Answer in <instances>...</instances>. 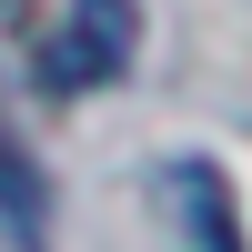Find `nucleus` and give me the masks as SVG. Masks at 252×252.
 <instances>
[{
    "label": "nucleus",
    "instance_id": "nucleus-1",
    "mask_svg": "<svg viewBox=\"0 0 252 252\" xmlns=\"http://www.w3.org/2000/svg\"><path fill=\"white\" fill-rule=\"evenodd\" d=\"M131 40H141L131 0H71L61 31H51V51H40V91L81 101V91H101V81H121L131 71Z\"/></svg>",
    "mask_w": 252,
    "mask_h": 252
},
{
    "label": "nucleus",
    "instance_id": "nucleus-2",
    "mask_svg": "<svg viewBox=\"0 0 252 252\" xmlns=\"http://www.w3.org/2000/svg\"><path fill=\"white\" fill-rule=\"evenodd\" d=\"M182 212H192V242L202 252H242V222H232V192H222V172H202V161H182L172 172Z\"/></svg>",
    "mask_w": 252,
    "mask_h": 252
},
{
    "label": "nucleus",
    "instance_id": "nucleus-3",
    "mask_svg": "<svg viewBox=\"0 0 252 252\" xmlns=\"http://www.w3.org/2000/svg\"><path fill=\"white\" fill-rule=\"evenodd\" d=\"M0 222H10V242H40V232H51V192H40V172L20 161L10 121H0Z\"/></svg>",
    "mask_w": 252,
    "mask_h": 252
}]
</instances>
